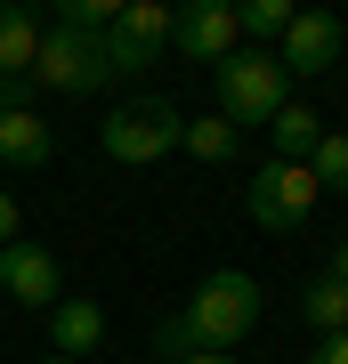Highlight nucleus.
I'll return each mask as SVG.
<instances>
[{"label": "nucleus", "mask_w": 348, "mask_h": 364, "mask_svg": "<svg viewBox=\"0 0 348 364\" xmlns=\"http://www.w3.org/2000/svg\"><path fill=\"white\" fill-rule=\"evenodd\" d=\"M186 324H194V340H203L211 356H227L235 340H251V324H259V284L243 267H219V275H203L194 284V299H186Z\"/></svg>", "instance_id": "f257e3e1"}, {"label": "nucleus", "mask_w": 348, "mask_h": 364, "mask_svg": "<svg viewBox=\"0 0 348 364\" xmlns=\"http://www.w3.org/2000/svg\"><path fill=\"white\" fill-rule=\"evenodd\" d=\"M219 73V122H235V130H268L275 114H284V65H275V49H235L227 65H211Z\"/></svg>", "instance_id": "f03ea898"}, {"label": "nucleus", "mask_w": 348, "mask_h": 364, "mask_svg": "<svg viewBox=\"0 0 348 364\" xmlns=\"http://www.w3.org/2000/svg\"><path fill=\"white\" fill-rule=\"evenodd\" d=\"M170 33H179V9H162V0H122V16L97 33V57H105V81L154 65L170 49Z\"/></svg>", "instance_id": "7ed1b4c3"}, {"label": "nucleus", "mask_w": 348, "mask_h": 364, "mask_svg": "<svg viewBox=\"0 0 348 364\" xmlns=\"http://www.w3.org/2000/svg\"><path fill=\"white\" fill-rule=\"evenodd\" d=\"M179 130H186V114L179 105H162V97H138V105H114L105 114V130H97V146L114 162H162V154H179Z\"/></svg>", "instance_id": "20e7f679"}, {"label": "nucleus", "mask_w": 348, "mask_h": 364, "mask_svg": "<svg viewBox=\"0 0 348 364\" xmlns=\"http://www.w3.org/2000/svg\"><path fill=\"white\" fill-rule=\"evenodd\" d=\"M316 203H324V186H316L308 162H268V170L251 178V195H243V210H251L259 235H292V227H308Z\"/></svg>", "instance_id": "39448f33"}, {"label": "nucleus", "mask_w": 348, "mask_h": 364, "mask_svg": "<svg viewBox=\"0 0 348 364\" xmlns=\"http://www.w3.org/2000/svg\"><path fill=\"white\" fill-rule=\"evenodd\" d=\"M33 90H57V97H90V90H105L97 41L73 33V25H49V33H41V57H33Z\"/></svg>", "instance_id": "423d86ee"}, {"label": "nucleus", "mask_w": 348, "mask_h": 364, "mask_svg": "<svg viewBox=\"0 0 348 364\" xmlns=\"http://www.w3.org/2000/svg\"><path fill=\"white\" fill-rule=\"evenodd\" d=\"M340 41H348V25L332 9H292L284 41H275V65L284 73H332L340 65Z\"/></svg>", "instance_id": "0eeeda50"}, {"label": "nucleus", "mask_w": 348, "mask_h": 364, "mask_svg": "<svg viewBox=\"0 0 348 364\" xmlns=\"http://www.w3.org/2000/svg\"><path fill=\"white\" fill-rule=\"evenodd\" d=\"M0 291L16 299V308H57V251L33 243V235H16L9 251H0Z\"/></svg>", "instance_id": "6e6552de"}, {"label": "nucleus", "mask_w": 348, "mask_h": 364, "mask_svg": "<svg viewBox=\"0 0 348 364\" xmlns=\"http://www.w3.org/2000/svg\"><path fill=\"white\" fill-rule=\"evenodd\" d=\"M170 41H179L194 65H227V57L243 49V33H235V9H227V0H186Z\"/></svg>", "instance_id": "1a4fd4ad"}, {"label": "nucleus", "mask_w": 348, "mask_h": 364, "mask_svg": "<svg viewBox=\"0 0 348 364\" xmlns=\"http://www.w3.org/2000/svg\"><path fill=\"white\" fill-rule=\"evenodd\" d=\"M49 154H57V138H49V122H41L33 105L0 114V170H41Z\"/></svg>", "instance_id": "9d476101"}, {"label": "nucleus", "mask_w": 348, "mask_h": 364, "mask_svg": "<svg viewBox=\"0 0 348 364\" xmlns=\"http://www.w3.org/2000/svg\"><path fill=\"white\" fill-rule=\"evenodd\" d=\"M49 340H57V356L81 364L105 340V308H97V299H57V308H49Z\"/></svg>", "instance_id": "9b49d317"}, {"label": "nucleus", "mask_w": 348, "mask_h": 364, "mask_svg": "<svg viewBox=\"0 0 348 364\" xmlns=\"http://www.w3.org/2000/svg\"><path fill=\"white\" fill-rule=\"evenodd\" d=\"M41 16L33 9H9V0H0V81H25L33 73V57H41Z\"/></svg>", "instance_id": "f8f14e48"}, {"label": "nucleus", "mask_w": 348, "mask_h": 364, "mask_svg": "<svg viewBox=\"0 0 348 364\" xmlns=\"http://www.w3.org/2000/svg\"><path fill=\"white\" fill-rule=\"evenodd\" d=\"M268 138H275V162H308L316 138H324V122H316V105H284V114L268 122Z\"/></svg>", "instance_id": "ddd939ff"}, {"label": "nucleus", "mask_w": 348, "mask_h": 364, "mask_svg": "<svg viewBox=\"0 0 348 364\" xmlns=\"http://www.w3.org/2000/svg\"><path fill=\"white\" fill-rule=\"evenodd\" d=\"M300 316H308V324H316V340L348 332V284H340V275H316V284L300 291Z\"/></svg>", "instance_id": "4468645a"}, {"label": "nucleus", "mask_w": 348, "mask_h": 364, "mask_svg": "<svg viewBox=\"0 0 348 364\" xmlns=\"http://www.w3.org/2000/svg\"><path fill=\"white\" fill-rule=\"evenodd\" d=\"M235 138H243L235 122L203 114V122H186V130H179V154H194V162H211V170H219V162H235Z\"/></svg>", "instance_id": "2eb2a0df"}, {"label": "nucleus", "mask_w": 348, "mask_h": 364, "mask_svg": "<svg viewBox=\"0 0 348 364\" xmlns=\"http://www.w3.org/2000/svg\"><path fill=\"white\" fill-rule=\"evenodd\" d=\"M308 170H316L324 195H348V130H324L316 154H308Z\"/></svg>", "instance_id": "dca6fc26"}, {"label": "nucleus", "mask_w": 348, "mask_h": 364, "mask_svg": "<svg viewBox=\"0 0 348 364\" xmlns=\"http://www.w3.org/2000/svg\"><path fill=\"white\" fill-rule=\"evenodd\" d=\"M154 356L162 364H194V356H203V340H194L186 316H162V324H154Z\"/></svg>", "instance_id": "f3484780"}, {"label": "nucleus", "mask_w": 348, "mask_h": 364, "mask_svg": "<svg viewBox=\"0 0 348 364\" xmlns=\"http://www.w3.org/2000/svg\"><path fill=\"white\" fill-rule=\"evenodd\" d=\"M284 25H292L284 0H251V9H235V33H251V41H284Z\"/></svg>", "instance_id": "a211bd4d"}, {"label": "nucleus", "mask_w": 348, "mask_h": 364, "mask_svg": "<svg viewBox=\"0 0 348 364\" xmlns=\"http://www.w3.org/2000/svg\"><path fill=\"white\" fill-rule=\"evenodd\" d=\"M114 16H122V0H65V16H57V25H73V33H90V41H97Z\"/></svg>", "instance_id": "6ab92c4d"}, {"label": "nucleus", "mask_w": 348, "mask_h": 364, "mask_svg": "<svg viewBox=\"0 0 348 364\" xmlns=\"http://www.w3.org/2000/svg\"><path fill=\"white\" fill-rule=\"evenodd\" d=\"M308 364H348V332H332V340H316V348H308Z\"/></svg>", "instance_id": "aec40b11"}, {"label": "nucleus", "mask_w": 348, "mask_h": 364, "mask_svg": "<svg viewBox=\"0 0 348 364\" xmlns=\"http://www.w3.org/2000/svg\"><path fill=\"white\" fill-rule=\"evenodd\" d=\"M16 227H25V210H16V195H0V251L16 243Z\"/></svg>", "instance_id": "412c9836"}, {"label": "nucleus", "mask_w": 348, "mask_h": 364, "mask_svg": "<svg viewBox=\"0 0 348 364\" xmlns=\"http://www.w3.org/2000/svg\"><path fill=\"white\" fill-rule=\"evenodd\" d=\"M324 275H340V284H348V235L332 243V267H324Z\"/></svg>", "instance_id": "4be33fe9"}, {"label": "nucleus", "mask_w": 348, "mask_h": 364, "mask_svg": "<svg viewBox=\"0 0 348 364\" xmlns=\"http://www.w3.org/2000/svg\"><path fill=\"white\" fill-rule=\"evenodd\" d=\"M194 364H235V356H211V348H203V356H194Z\"/></svg>", "instance_id": "5701e85b"}, {"label": "nucleus", "mask_w": 348, "mask_h": 364, "mask_svg": "<svg viewBox=\"0 0 348 364\" xmlns=\"http://www.w3.org/2000/svg\"><path fill=\"white\" fill-rule=\"evenodd\" d=\"M41 364H73V356H41Z\"/></svg>", "instance_id": "b1692460"}]
</instances>
